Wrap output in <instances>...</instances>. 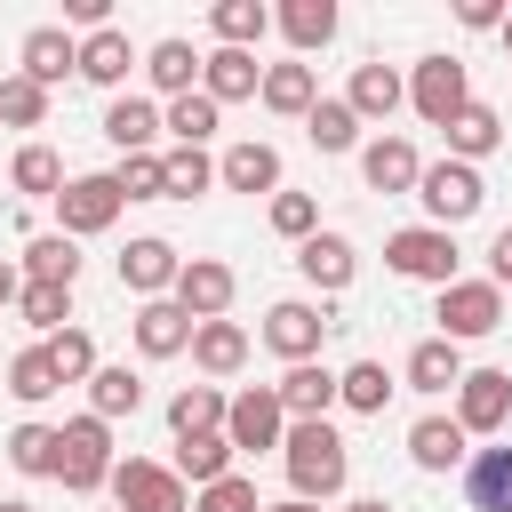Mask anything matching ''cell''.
Masks as SVG:
<instances>
[{"label": "cell", "instance_id": "8d00e7d4", "mask_svg": "<svg viewBox=\"0 0 512 512\" xmlns=\"http://www.w3.org/2000/svg\"><path fill=\"white\" fill-rule=\"evenodd\" d=\"M8 184H16L24 200H56V192H64L72 176H64V160H56L48 144H24V152L8 160Z\"/></svg>", "mask_w": 512, "mask_h": 512}, {"label": "cell", "instance_id": "db71d44e", "mask_svg": "<svg viewBox=\"0 0 512 512\" xmlns=\"http://www.w3.org/2000/svg\"><path fill=\"white\" fill-rule=\"evenodd\" d=\"M344 512H392V504H384V496H352Z\"/></svg>", "mask_w": 512, "mask_h": 512}, {"label": "cell", "instance_id": "681fc988", "mask_svg": "<svg viewBox=\"0 0 512 512\" xmlns=\"http://www.w3.org/2000/svg\"><path fill=\"white\" fill-rule=\"evenodd\" d=\"M192 512H264V504H256V480L232 472V480H216V488H192Z\"/></svg>", "mask_w": 512, "mask_h": 512}, {"label": "cell", "instance_id": "e0dca14e", "mask_svg": "<svg viewBox=\"0 0 512 512\" xmlns=\"http://www.w3.org/2000/svg\"><path fill=\"white\" fill-rule=\"evenodd\" d=\"M360 176H368V192H416L424 184V160H416L408 136H368L360 144Z\"/></svg>", "mask_w": 512, "mask_h": 512}, {"label": "cell", "instance_id": "74e56055", "mask_svg": "<svg viewBox=\"0 0 512 512\" xmlns=\"http://www.w3.org/2000/svg\"><path fill=\"white\" fill-rule=\"evenodd\" d=\"M24 280L72 288V280H80V240H64V232H40V240L24 248Z\"/></svg>", "mask_w": 512, "mask_h": 512}, {"label": "cell", "instance_id": "9f6ffc18", "mask_svg": "<svg viewBox=\"0 0 512 512\" xmlns=\"http://www.w3.org/2000/svg\"><path fill=\"white\" fill-rule=\"evenodd\" d=\"M0 512H32V504H24V496H0Z\"/></svg>", "mask_w": 512, "mask_h": 512}, {"label": "cell", "instance_id": "ba28073f", "mask_svg": "<svg viewBox=\"0 0 512 512\" xmlns=\"http://www.w3.org/2000/svg\"><path fill=\"white\" fill-rule=\"evenodd\" d=\"M112 504L120 512H192L176 464H152V456H120L112 464Z\"/></svg>", "mask_w": 512, "mask_h": 512}, {"label": "cell", "instance_id": "c3c4849f", "mask_svg": "<svg viewBox=\"0 0 512 512\" xmlns=\"http://www.w3.org/2000/svg\"><path fill=\"white\" fill-rule=\"evenodd\" d=\"M272 232L304 248V240L320 232V200H312V192H272Z\"/></svg>", "mask_w": 512, "mask_h": 512}, {"label": "cell", "instance_id": "836d02e7", "mask_svg": "<svg viewBox=\"0 0 512 512\" xmlns=\"http://www.w3.org/2000/svg\"><path fill=\"white\" fill-rule=\"evenodd\" d=\"M208 32H216V48H256L272 32V8L264 0H216L208 8Z\"/></svg>", "mask_w": 512, "mask_h": 512}, {"label": "cell", "instance_id": "8fae6325", "mask_svg": "<svg viewBox=\"0 0 512 512\" xmlns=\"http://www.w3.org/2000/svg\"><path fill=\"white\" fill-rule=\"evenodd\" d=\"M176 272H184V256H176L160 232H144V240H128V248H120V288H128L136 304L176 296Z\"/></svg>", "mask_w": 512, "mask_h": 512}, {"label": "cell", "instance_id": "ab89813d", "mask_svg": "<svg viewBox=\"0 0 512 512\" xmlns=\"http://www.w3.org/2000/svg\"><path fill=\"white\" fill-rule=\"evenodd\" d=\"M16 320H24V328H40V344H48V336H64V320H72V288L24 280V296H16Z\"/></svg>", "mask_w": 512, "mask_h": 512}, {"label": "cell", "instance_id": "83f0119b", "mask_svg": "<svg viewBox=\"0 0 512 512\" xmlns=\"http://www.w3.org/2000/svg\"><path fill=\"white\" fill-rule=\"evenodd\" d=\"M280 408H288V424H304V416H328L336 408V368H320V360H304V368H288L280 384Z\"/></svg>", "mask_w": 512, "mask_h": 512}, {"label": "cell", "instance_id": "9a60e30c", "mask_svg": "<svg viewBox=\"0 0 512 512\" xmlns=\"http://www.w3.org/2000/svg\"><path fill=\"white\" fill-rule=\"evenodd\" d=\"M16 72H24V80H40V88H56V80H72V72H80V40H72L64 24H32V32H24V48H16Z\"/></svg>", "mask_w": 512, "mask_h": 512}, {"label": "cell", "instance_id": "bcb514c9", "mask_svg": "<svg viewBox=\"0 0 512 512\" xmlns=\"http://www.w3.org/2000/svg\"><path fill=\"white\" fill-rule=\"evenodd\" d=\"M112 184H120V200H168V168H160V152H128V160L112 168Z\"/></svg>", "mask_w": 512, "mask_h": 512}, {"label": "cell", "instance_id": "f5cc1de1", "mask_svg": "<svg viewBox=\"0 0 512 512\" xmlns=\"http://www.w3.org/2000/svg\"><path fill=\"white\" fill-rule=\"evenodd\" d=\"M16 296H24V272H16L8 256H0V304H16Z\"/></svg>", "mask_w": 512, "mask_h": 512}, {"label": "cell", "instance_id": "1f68e13d", "mask_svg": "<svg viewBox=\"0 0 512 512\" xmlns=\"http://www.w3.org/2000/svg\"><path fill=\"white\" fill-rule=\"evenodd\" d=\"M400 384H392V368L384 360H352V368H336V400L352 408V416H384V400H392Z\"/></svg>", "mask_w": 512, "mask_h": 512}, {"label": "cell", "instance_id": "d6a6232c", "mask_svg": "<svg viewBox=\"0 0 512 512\" xmlns=\"http://www.w3.org/2000/svg\"><path fill=\"white\" fill-rule=\"evenodd\" d=\"M224 408H232V400H224L216 384H184V392L168 400V432H176V440H200V432H224Z\"/></svg>", "mask_w": 512, "mask_h": 512}, {"label": "cell", "instance_id": "7dc6e473", "mask_svg": "<svg viewBox=\"0 0 512 512\" xmlns=\"http://www.w3.org/2000/svg\"><path fill=\"white\" fill-rule=\"evenodd\" d=\"M48 360H56V376L64 384H88L104 360H96V336L88 328H64V336H48Z\"/></svg>", "mask_w": 512, "mask_h": 512}, {"label": "cell", "instance_id": "6da1fadb", "mask_svg": "<svg viewBox=\"0 0 512 512\" xmlns=\"http://www.w3.org/2000/svg\"><path fill=\"white\" fill-rule=\"evenodd\" d=\"M280 464H288V488H296L304 504H328V496H344V480H352V448H344V432H336L328 416L288 424Z\"/></svg>", "mask_w": 512, "mask_h": 512}, {"label": "cell", "instance_id": "6f0895ef", "mask_svg": "<svg viewBox=\"0 0 512 512\" xmlns=\"http://www.w3.org/2000/svg\"><path fill=\"white\" fill-rule=\"evenodd\" d=\"M504 48H512V16H504Z\"/></svg>", "mask_w": 512, "mask_h": 512}, {"label": "cell", "instance_id": "7c38bea8", "mask_svg": "<svg viewBox=\"0 0 512 512\" xmlns=\"http://www.w3.org/2000/svg\"><path fill=\"white\" fill-rule=\"evenodd\" d=\"M232 296H240V280H232L224 256H184V272H176V304H184L192 320H224Z\"/></svg>", "mask_w": 512, "mask_h": 512}, {"label": "cell", "instance_id": "f35d334b", "mask_svg": "<svg viewBox=\"0 0 512 512\" xmlns=\"http://www.w3.org/2000/svg\"><path fill=\"white\" fill-rule=\"evenodd\" d=\"M136 408H144V376L136 368H96L88 376V416L112 424V416H136Z\"/></svg>", "mask_w": 512, "mask_h": 512}, {"label": "cell", "instance_id": "7402d4cb", "mask_svg": "<svg viewBox=\"0 0 512 512\" xmlns=\"http://www.w3.org/2000/svg\"><path fill=\"white\" fill-rule=\"evenodd\" d=\"M216 184L224 192H280V152L264 136H240L224 160H216Z\"/></svg>", "mask_w": 512, "mask_h": 512}, {"label": "cell", "instance_id": "60d3db41", "mask_svg": "<svg viewBox=\"0 0 512 512\" xmlns=\"http://www.w3.org/2000/svg\"><path fill=\"white\" fill-rule=\"evenodd\" d=\"M8 392H16V400H32V408L64 392V376H56V360H48V344H24V352L8 360Z\"/></svg>", "mask_w": 512, "mask_h": 512}, {"label": "cell", "instance_id": "30bf717a", "mask_svg": "<svg viewBox=\"0 0 512 512\" xmlns=\"http://www.w3.org/2000/svg\"><path fill=\"white\" fill-rule=\"evenodd\" d=\"M408 104H416V120L448 128V120L472 104V88H464V64H456V56H416V72H408Z\"/></svg>", "mask_w": 512, "mask_h": 512}, {"label": "cell", "instance_id": "d6986e66", "mask_svg": "<svg viewBox=\"0 0 512 512\" xmlns=\"http://www.w3.org/2000/svg\"><path fill=\"white\" fill-rule=\"evenodd\" d=\"M200 96H216V104L264 96V64H256V48H208V64H200Z\"/></svg>", "mask_w": 512, "mask_h": 512}, {"label": "cell", "instance_id": "484cf974", "mask_svg": "<svg viewBox=\"0 0 512 512\" xmlns=\"http://www.w3.org/2000/svg\"><path fill=\"white\" fill-rule=\"evenodd\" d=\"M200 64H208V56H200L192 40H152V48H144V80H152V88H160L168 104H176V96H192Z\"/></svg>", "mask_w": 512, "mask_h": 512}, {"label": "cell", "instance_id": "5bb4252c", "mask_svg": "<svg viewBox=\"0 0 512 512\" xmlns=\"http://www.w3.org/2000/svg\"><path fill=\"white\" fill-rule=\"evenodd\" d=\"M128 328H136V352H144V360H176V352H192V328H200V320H192L176 296H152V304H136Z\"/></svg>", "mask_w": 512, "mask_h": 512}, {"label": "cell", "instance_id": "4316f807", "mask_svg": "<svg viewBox=\"0 0 512 512\" xmlns=\"http://www.w3.org/2000/svg\"><path fill=\"white\" fill-rule=\"evenodd\" d=\"M400 376H408V392H432V400H440V392H456V384H464V352H456L448 336H424V344L408 352V368H400Z\"/></svg>", "mask_w": 512, "mask_h": 512}, {"label": "cell", "instance_id": "d590c367", "mask_svg": "<svg viewBox=\"0 0 512 512\" xmlns=\"http://www.w3.org/2000/svg\"><path fill=\"white\" fill-rule=\"evenodd\" d=\"M176 480H192V488H216V480H232V440H224V432L176 440Z\"/></svg>", "mask_w": 512, "mask_h": 512}, {"label": "cell", "instance_id": "8992f818", "mask_svg": "<svg viewBox=\"0 0 512 512\" xmlns=\"http://www.w3.org/2000/svg\"><path fill=\"white\" fill-rule=\"evenodd\" d=\"M432 320H440V336H448V344L496 336V328H504V288H496V280H448V288H440V304H432Z\"/></svg>", "mask_w": 512, "mask_h": 512}, {"label": "cell", "instance_id": "ffe728a7", "mask_svg": "<svg viewBox=\"0 0 512 512\" xmlns=\"http://www.w3.org/2000/svg\"><path fill=\"white\" fill-rule=\"evenodd\" d=\"M160 120H168V112H160L152 96H112V104H104V144H112L120 160H128V152H152V144H160Z\"/></svg>", "mask_w": 512, "mask_h": 512}, {"label": "cell", "instance_id": "52a82bcc", "mask_svg": "<svg viewBox=\"0 0 512 512\" xmlns=\"http://www.w3.org/2000/svg\"><path fill=\"white\" fill-rule=\"evenodd\" d=\"M224 440H232V456H264V448H280V440H288V408H280V392H272V384L232 392V408H224Z\"/></svg>", "mask_w": 512, "mask_h": 512}, {"label": "cell", "instance_id": "11a10c76", "mask_svg": "<svg viewBox=\"0 0 512 512\" xmlns=\"http://www.w3.org/2000/svg\"><path fill=\"white\" fill-rule=\"evenodd\" d=\"M264 512H320V504H304V496H280V504H264Z\"/></svg>", "mask_w": 512, "mask_h": 512}, {"label": "cell", "instance_id": "7a4b0ae2", "mask_svg": "<svg viewBox=\"0 0 512 512\" xmlns=\"http://www.w3.org/2000/svg\"><path fill=\"white\" fill-rule=\"evenodd\" d=\"M112 424L104 416H72V424H56V480L72 488V496H96V488H112Z\"/></svg>", "mask_w": 512, "mask_h": 512}, {"label": "cell", "instance_id": "cb8c5ba5", "mask_svg": "<svg viewBox=\"0 0 512 512\" xmlns=\"http://www.w3.org/2000/svg\"><path fill=\"white\" fill-rule=\"evenodd\" d=\"M192 368L200 376H240L248 368V328L240 320H200L192 328Z\"/></svg>", "mask_w": 512, "mask_h": 512}, {"label": "cell", "instance_id": "4dcf8cb0", "mask_svg": "<svg viewBox=\"0 0 512 512\" xmlns=\"http://www.w3.org/2000/svg\"><path fill=\"white\" fill-rule=\"evenodd\" d=\"M440 136H448V160H472V168H480V160L504 144V120H496V104H464Z\"/></svg>", "mask_w": 512, "mask_h": 512}, {"label": "cell", "instance_id": "2e32d148", "mask_svg": "<svg viewBox=\"0 0 512 512\" xmlns=\"http://www.w3.org/2000/svg\"><path fill=\"white\" fill-rule=\"evenodd\" d=\"M136 64H144V56H136V40H128L120 24H104V32L80 40V80H88V88H112V96H120Z\"/></svg>", "mask_w": 512, "mask_h": 512}, {"label": "cell", "instance_id": "f1b7e54d", "mask_svg": "<svg viewBox=\"0 0 512 512\" xmlns=\"http://www.w3.org/2000/svg\"><path fill=\"white\" fill-rule=\"evenodd\" d=\"M272 24L288 32V48H296V56H312V48H328V40H336V0H280V8H272Z\"/></svg>", "mask_w": 512, "mask_h": 512}, {"label": "cell", "instance_id": "ac0fdd59", "mask_svg": "<svg viewBox=\"0 0 512 512\" xmlns=\"http://www.w3.org/2000/svg\"><path fill=\"white\" fill-rule=\"evenodd\" d=\"M464 440H472V432H464L456 416H416V424H408V464H416V472H456V464H472Z\"/></svg>", "mask_w": 512, "mask_h": 512}, {"label": "cell", "instance_id": "4fadbf2b", "mask_svg": "<svg viewBox=\"0 0 512 512\" xmlns=\"http://www.w3.org/2000/svg\"><path fill=\"white\" fill-rule=\"evenodd\" d=\"M456 424H464V432H504V424H512V376H504V368H464V384H456Z\"/></svg>", "mask_w": 512, "mask_h": 512}, {"label": "cell", "instance_id": "ee69618b", "mask_svg": "<svg viewBox=\"0 0 512 512\" xmlns=\"http://www.w3.org/2000/svg\"><path fill=\"white\" fill-rule=\"evenodd\" d=\"M160 168H168V200H192V192H208V184H216V160H208V152H192V144H168V152H160Z\"/></svg>", "mask_w": 512, "mask_h": 512}, {"label": "cell", "instance_id": "d4e9b609", "mask_svg": "<svg viewBox=\"0 0 512 512\" xmlns=\"http://www.w3.org/2000/svg\"><path fill=\"white\" fill-rule=\"evenodd\" d=\"M464 504H472V512H512V448H472V464H464Z\"/></svg>", "mask_w": 512, "mask_h": 512}, {"label": "cell", "instance_id": "816d5d0a", "mask_svg": "<svg viewBox=\"0 0 512 512\" xmlns=\"http://www.w3.org/2000/svg\"><path fill=\"white\" fill-rule=\"evenodd\" d=\"M488 280H496V288H504V280H512V224H504V232H496V240H488Z\"/></svg>", "mask_w": 512, "mask_h": 512}, {"label": "cell", "instance_id": "3957f363", "mask_svg": "<svg viewBox=\"0 0 512 512\" xmlns=\"http://www.w3.org/2000/svg\"><path fill=\"white\" fill-rule=\"evenodd\" d=\"M416 200H424V216H432L440 232H456V224H472V216L488 208V184H480L472 160H432L424 184H416Z\"/></svg>", "mask_w": 512, "mask_h": 512}, {"label": "cell", "instance_id": "277c9868", "mask_svg": "<svg viewBox=\"0 0 512 512\" xmlns=\"http://www.w3.org/2000/svg\"><path fill=\"white\" fill-rule=\"evenodd\" d=\"M328 328H336V312H328V296L312 304V296H280L272 312H264V344L288 360V368H304V360H320V344H328Z\"/></svg>", "mask_w": 512, "mask_h": 512}, {"label": "cell", "instance_id": "e575fe53", "mask_svg": "<svg viewBox=\"0 0 512 512\" xmlns=\"http://www.w3.org/2000/svg\"><path fill=\"white\" fill-rule=\"evenodd\" d=\"M304 136H312V152H360V112L344 96H320L304 112Z\"/></svg>", "mask_w": 512, "mask_h": 512}, {"label": "cell", "instance_id": "44dd1931", "mask_svg": "<svg viewBox=\"0 0 512 512\" xmlns=\"http://www.w3.org/2000/svg\"><path fill=\"white\" fill-rule=\"evenodd\" d=\"M296 272H304L320 296H344V288H352V272H360V256H352V240H344V232H312V240L296 248Z\"/></svg>", "mask_w": 512, "mask_h": 512}, {"label": "cell", "instance_id": "9c48e42d", "mask_svg": "<svg viewBox=\"0 0 512 512\" xmlns=\"http://www.w3.org/2000/svg\"><path fill=\"white\" fill-rule=\"evenodd\" d=\"M120 208H128V200H120V184H112V168H104V176H72V184L56 192V232H64V240H88V232H112V224H120Z\"/></svg>", "mask_w": 512, "mask_h": 512}, {"label": "cell", "instance_id": "7bdbcfd3", "mask_svg": "<svg viewBox=\"0 0 512 512\" xmlns=\"http://www.w3.org/2000/svg\"><path fill=\"white\" fill-rule=\"evenodd\" d=\"M216 120H224V104H216V96H200V88H192V96H176V104H168V120H160V128H168V136H176V144H192V152H200V144H208V136H216Z\"/></svg>", "mask_w": 512, "mask_h": 512}, {"label": "cell", "instance_id": "f546056e", "mask_svg": "<svg viewBox=\"0 0 512 512\" xmlns=\"http://www.w3.org/2000/svg\"><path fill=\"white\" fill-rule=\"evenodd\" d=\"M320 104V80H312V64L296 56V64H264V112H280V120H304Z\"/></svg>", "mask_w": 512, "mask_h": 512}, {"label": "cell", "instance_id": "f907efd6", "mask_svg": "<svg viewBox=\"0 0 512 512\" xmlns=\"http://www.w3.org/2000/svg\"><path fill=\"white\" fill-rule=\"evenodd\" d=\"M504 16H512V8H496V0H464V8H456V24H472V32H504Z\"/></svg>", "mask_w": 512, "mask_h": 512}, {"label": "cell", "instance_id": "5b68a950", "mask_svg": "<svg viewBox=\"0 0 512 512\" xmlns=\"http://www.w3.org/2000/svg\"><path fill=\"white\" fill-rule=\"evenodd\" d=\"M384 264H392L400 280L448 288V280H456V232H440V224H400V232L384 240Z\"/></svg>", "mask_w": 512, "mask_h": 512}, {"label": "cell", "instance_id": "f6af8a7d", "mask_svg": "<svg viewBox=\"0 0 512 512\" xmlns=\"http://www.w3.org/2000/svg\"><path fill=\"white\" fill-rule=\"evenodd\" d=\"M40 120H48V88L24 80V72H8L0 80V128H40Z\"/></svg>", "mask_w": 512, "mask_h": 512}, {"label": "cell", "instance_id": "b9f144b4", "mask_svg": "<svg viewBox=\"0 0 512 512\" xmlns=\"http://www.w3.org/2000/svg\"><path fill=\"white\" fill-rule=\"evenodd\" d=\"M0 448H8V464L24 480H56V424H16Z\"/></svg>", "mask_w": 512, "mask_h": 512}, {"label": "cell", "instance_id": "603a6c76", "mask_svg": "<svg viewBox=\"0 0 512 512\" xmlns=\"http://www.w3.org/2000/svg\"><path fill=\"white\" fill-rule=\"evenodd\" d=\"M344 104L360 112V128H368V120H392V112L408 104V80H400L392 64H352V88H344Z\"/></svg>", "mask_w": 512, "mask_h": 512}]
</instances>
